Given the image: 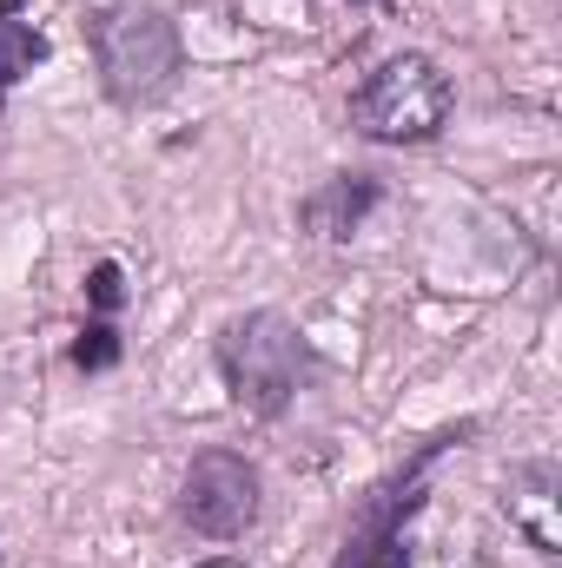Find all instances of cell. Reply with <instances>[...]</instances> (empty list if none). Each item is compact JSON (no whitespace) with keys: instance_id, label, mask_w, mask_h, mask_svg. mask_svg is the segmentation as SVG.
Returning a JSON list of instances; mask_svg holds the SVG:
<instances>
[{"instance_id":"6da1fadb","label":"cell","mask_w":562,"mask_h":568,"mask_svg":"<svg viewBox=\"0 0 562 568\" xmlns=\"http://www.w3.org/2000/svg\"><path fill=\"white\" fill-rule=\"evenodd\" d=\"M212 364H219V377H225V397H232L245 417L279 424L284 410L304 397V384H311V371H318V351L304 344V331H298L284 311L259 304V311H239L232 324H219Z\"/></svg>"},{"instance_id":"7a4b0ae2","label":"cell","mask_w":562,"mask_h":568,"mask_svg":"<svg viewBox=\"0 0 562 568\" xmlns=\"http://www.w3.org/2000/svg\"><path fill=\"white\" fill-rule=\"evenodd\" d=\"M87 47H93V67H100V93L113 106H152L179 87L185 73V40H179V20L145 7V0H113V7H93L87 13Z\"/></svg>"},{"instance_id":"3957f363","label":"cell","mask_w":562,"mask_h":568,"mask_svg":"<svg viewBox=\"0 0 562 568\" xmlns=\"http://www.w3.org/2000/svg\"><path fill=\"white\" fill-rule=\"evenodd\" d=\"M470 436H476V417L430 429L384 483H371V489L358 496V509H351V529H344L331 568H411V523L430 509L423 476H430L456 443H470Z\"/></svg>"},{"instance_id":"277c9868","label":"cell","mask_w":562,"mask_h":568,"mask_svg":"<svg viewBox=\"0 0 562 568\" xmlns=\"http://www.w3.org/2000/svg\"><path fill=\"white\" fill-rule=\"evenodd\" d=\"M450 113H456V87L418 47L384 53L351 93V126L378 145H430L450 126Z\"/></svg>"},{"instance_id":"5b68a950","label":"cell","mask_w":562,"mask_h":568,"mask_svg":"<svg viewBox=\"0 0 562 568\" xmlns=\"http://www.w3.org/2000/svg\"><path fill=\"white\" fill-rule=\"evenodd\" d=\"M259 503H265V476H259V463L252 456H239V449H199L192 463H185V476H179V523L192 529V536H205V542H239V536H252V523H259Z\"/></svg>"},{"instance_id":"8992f818","label":"cell","mask_w":562,"mask_h":568,"mask_svg":"<svg viewBox=\"0 0 562 568\" xmlns=\"http://www.w3.org/2000/svg\"><path fill=\"white\" fill-rule=\"evenodd\" d=\"M378 205H384V179L378 172H331L324 185H311L298 199V232L324 239V245H344L351 232H364V219Z\"/></svg>"},{"instance_id":"52a82bcc","label":"cell","mask_w":562,"mask_h":568,"mask_svg":"<svg viewBox=\"0 0 562 568\" xmlns=\"http://www.w3.org/2000/svg\"><path fill=\"white\" fill-rule=\"evenodd\" d=\"M562 469L550 456H530V463H516L510 469V483H503V516L530 536V549L543 556V562H556L562 556Z\"/></svg>"},{"instance_id":"ba28073f","label":"cell","mask_w":562,"mask_h":568,"mask_svg":"<svg viewBox=\"0 0 562 568\" xmlns=\"http://www.w3.org/2000/svg\"><path fill=\"white\" fill-rule=\"evenodd\" d=\"M47 53H53V40L33 20H20V0H0V93L20 87L33 67H47Z\"/></svg>"},{"instance_id":"9c48e42d","label":"cell","mask_w":562,"mask_h":568,"mask_svg":"<svg viewBox=\"0 0 562 568\" xmlns=\"http://www.w3.org/2000/svg\"><path fill=\"white\" fill-rule=\"evenodd\" d=\"M120 357H127L120 324H113V317H87V324H80V337H73V371L100 377V371H113Z\"/></svg>"},{"instance_id":"30bf717a","label":"cell","mask_w":562,"mask_h":568,"mask_svg":"<svg viewBox=\"0 0 562 568\" xmlns=\"http://www.w3.org/2000/svg\"><path fill=\"white\" fill-rule=\"evenodd\" d=\"M87 311L93 317H120L127 311V272H120V258H100L87 272Z\"/></svg>"},{"instance_id":"8fae6325","label":"cell","mask_w":562,"mask_h":568,"mask_svg":"<svg viewBox=\"0 0 562 568\" xmlns=\"http://www.w3.org/2000/svg\"><path fill=\"white\" fill-rule=\"evenodd\" d=\"M192 568H252V562H239V556H212V562H192Z\"/></svg>"}]
</instances>
